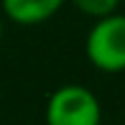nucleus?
Here are the masks:
<instances>
[{"instance_id": "4", "label": "nucleus", "mask_w": 125, "mask_h": 125, "mask_svg": "<svg viewBox=\"0 0 125 125\" xmlns=\"http://www.w3.org/2000/svg\"><path fill=\"white\" fill-rule=\"evenodd\" d=\"M66 3H72L79 13H84V15L97 21V18H105L110 13H117L120 0H66Z\"/></svg>"}, {"instance_id": "3", "label": "nucleus", "mask_w": 125, "mask_h": 125, "mask_svg": "<svg viewBox=\"0 0 125 125\" xmlns=\"http://www.w3.org/2000/svg\"><path fill=\"white\" fill-rule=\"evenodd\" d=\"M66 0H0L3 15L15 26H41L51 21Z\"/></svg>"}, {"instance_id": "1", "label": "nucleus", "mask_w": 125, "mask_h": 125, "mask_svg": "<svg viewBox=\"0 0 125 125\" xmlns=\"http://www.w3.org/2000/svg\"><path fill=\"white\" fill-rule=\"evenodd\" d=\"M84 54L102 74L125 72V13L97 18L84 38Z\"/></svg>"}, {"instance_id": "2", "label": "nucleus", "mask_w": 125, "mask_h": 125, "mask_svg": "<svg viewBox=\"0 0 125 125\" xmlns=\"http://www.w3.org/2000/svg\"><path fill=\"white\" fill-rule=\"evenodd\" d=\"M46 125H102V105L84 84H61L46 100Z\"/></svg>"}, {"instance_id": "5", "label": "nucleus", "mask_w": 125, "mask_h": 125, "mask_svg": "<svg viewBox=\"0 0 125 125\" xmlns=\"http://www.w3.org/2000/svg\"><path fill=\"white\" fill-rule=\"evenodd\" d=\"M3 31H5V23H3V13H0V41H3Z\"/></svg>"}]
</instances>
